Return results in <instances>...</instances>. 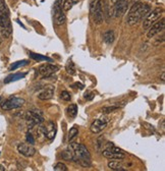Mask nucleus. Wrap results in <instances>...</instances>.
I'll return each instance as SVG.
<instances>
[{
	"mask_svg": "<svg viewBox=\"0 0 165 171\" xmlns=\"http://www.w3.org/2000/svg\"><path fill=\"white\" fill-rule=\"evenodd\" d=\"M151 10L150 5L144 4L142 2H137L132 6L129 9V12L126 17V23L131 26L139 24L141 20L145 19V16L148 15V12Z\"/></svg>",
	"mask_w": 165,
	"mask_h": 171,
	"instance_id": "f257e3e1",
	"label": "nucleus"
},
{
	"mask_svg": "<svg viewBox=\"0 0 165 171\" xmlns=\"http://www.w3.org/2000/svg\"><path fill=\"white\" fill-rule=\"evenodd\" d=\"M71 145L72 146L73 153H75L73 162L79 163L80 165L83 167H90L91 166V155L86 147L82 144H76V143H72Z\"/></svg>",
	"mask_w": 165,
	"mask_h": 171,
	"instance_id": "f03ea898",
	"label": "nucleus"
},
{
	"mask_svg": "<svg viewBox=\"0 0 165 171\" xmlns=\"http://www.w3.org/2000/svg\"><path fill=\"white\" fill-rule=\"evenodd\" d=\"M162 15V9L161 8H155L153 10H150L148 12V15L145 16L143 22V28L145 30H148L152 24L159 19L160 15Z\"/></svg>",
	"mask_w": 165,
	"mask_h": 171,
	"instance_id": "7ed1b4c3",
	"label": "nucleus"
},
{
	"mask_svg": "<svg viewBox=\"0 0 165 171\" xmlns=\"http://www.w3.org/2000/svg\"><path fill=\"white\" fill-rule=\"evenodd\" d=\"M24 102H26V101H24V99H23V98L11 97V98H9V99L5 100L3 103H1V109L6 110V111L16 109V108L24 106Z\"/></svg>",
	"mask_w": 165,
	"mask_h": 171,
	"instance_id": "20e7f679",
	"label": "nucleus"
},
{
	"mask_svg": "<svg viewBox=\"0 0 165 171\" xmlns=\"http://www.w3.org/2000/svg\"><path fill=\"white\" fill-rule=\"evenodd\" d=\"M24 119L29 123V127L32 128L34 125H39L44 121L43 117H42L41 112H37V110H31L27 111L26 115H24Z\"/></svg>",
	"mask_w": 165,
	"mask_h": 171,
	"instance_id": "39448f33",
	"label": "nucleus"
},
{
	"mask_svg": "<svg viewBox=\"0 0 165 171\" xmlns=\"http://www.w3.org/2000/svg\"><path fill=\"white\" fill-rule=\"evenodd\" d=\"M94 23L97 24H100L103 23L104 19V9H103V0H98L96 3V6L92 12Z\"/></svg>",
	"mask_w": 165,
	"mask_h": 171,
	"instance_id": "423d86ee",
	"label": "nucleus"
},
{
	"mask_svg": "<svg viewBox=\"0 0 165 171\" xmlns=\"http://www.w3.org/2000/svg\"><path fill=\"white\" fill-rule=\"evenodd\" d=\"M65 20H66V17L62 11L60 0H58L54 4V24L56 26H62V24H64Z\"/></svg>",
	"mask_w": 165,
	"mask_h": 171,
	"instance_id": "0eeeda50",
	"label": "nucleus"
},
{
	"mask_svg": "<svg viewBox=\"0 0 165 171\" xmlns=\"http://www.w3.org/2000/svg\"><path fill=\"white\" fill-rule=\"evenodd\" d=\"M114 16L121 17L128 8V0H115L114 2Z\"/></svg>",
	"mask_w": 165,
	"mask_h": 171,
	"instance_id": "6e6552de",
	"label": "nucleus"
},
{
	"mask_svg": "<svg viewBox=\"0 0 165 171\" xmlns=\"http://www.w3.org/2000/svg\"><path fill=\"white\" fill-rule=\"evenodd\" d=\"M58 71V67L54 64L51 63H45L42 64L39 67V73L43 76L44 79H48L54 75V73Z\"/></svg>",
	"mask_w": 165,
	"mask_h": 171,
	"instance_id": "1a4fd4ad",
	"label": "nucleus"
},
{
	"mask_svg": "<svg viewBox=\"0 0 165 171\" xmlns=\"http://www.w3.org/2000/svg\"><path fill=\"white\" fill-rule=\"evenodd\" d=\"M17 151L24 157H32L36 154V149L29 143L28 144H20L17 146Z\"/></svg>",
	"mask_w": 165,
	"mask_h": 171,
	"instance_id": "9d476101",
	"label": "nucleus"
},
{
	"mask_svg": "<svg viewBox=\"0 0 165 171\" xmlns=\"http://www.w3.org/2000/svg\"><path fill=\"white\" fill-rule=\"evenodd\" d=\"M107 118H99V119H96L90 126V130L93 132V134H98V132L102 131L105 127L107 126Z\"/></svg>",
	"mask_w": 165,
	"mask_h": 171,
	"instance_id": "9b49d317",
	"label": "nucleus"
},
{
	"mask_svg": "<svg viewBox=\"0 0 165 171\" xmlns=\"http://www.w3.org/2000/svg\"><path fill=\"white\" fill-rule=\"evenodd\" d=\"M164 27H165V22H164V19H162L160 20V22L158 23H154L152 26H151L149 28V31H148V34H147V36H148V38H153L154 36H155L156 34L160 33L161 31L164 30Z\"/></svg>",
	"mask_w": 165,
	"mask_h": 171,
	"instance_id": "f8f14e48",
	"label": "nucleus"
},
{
	"mask_svg": "<svg viewBox=\"0 0 165 171\" xmlns=\"http://www.w3.org/2000/svg\"><path fill=\"white\" fill-rule=\"evenodd\" d=\"M43 127V126H42ZM56 130H57V128H56V124L54 122H48V124L46 126L43 127V131H44V135H45V138L48 139H53L56 135Z\"/></svg>",
	"mask_w": 165,
	"mask_h": 171,
	"instance_id": "ddd939ff",
	"label": "nucleus"
},
{
	"mask_svg": "<svg viewBox=\"0 0 165 171\" xmlns=\"http://www.w3.org/2000/svg\"><path fill=\"white\" fill-rule=\"evenodd\" d=\"M54 95V87L53 86H47L43 91L38 94V98L40 100L46 101V100H50Z\"/></svg>",
	"mask_w": 165,
	"mask_h": 171,
	"instance_id": "4468645a",
	"label": "nucleus"
},
{
	"mask_svg": "<svg viewBox=\"0 0 165 171\" xmlns=\"http://www.w3.org/2000/svg\"><path fill=\"white\" fill-rule=\"evenodd\" d=\"M103 156L107 159L111 160H122L124 159V153H119V152H114V151H109V150H104L102 152Z\"/></svg>",
	"mask_w": 165,
	"mask_h": 171,
	"instance_id": "2eb2a0df",
	"label": "nucleus"
},
{
	"mask_svg": "<svg viewBox=\"0 0 165 171\" xmlns=\"http://www.w3.org/2000/svg\"><path fill=\"white\" fill-rule=\"evenodd\" d=\"M61 157L66 161H72L73 162V157H75V153H73V149H72V146L69 145L67 148H66L64 151L62 152Z\"/></svg>",
	"mask_w": 165,
	"mask_h": 171,
	"instance_id": "dca6fc26",
	"label": "nucleus"
},
{
	"mask_svg": "<svg viewBox=\"0 0 165 171\" xmlns=\"http://www.w3.org/2000/svg\"><path fill=\"white\" fill-rule=\"evenodd\" d=\"M108 167L111 169V170H114V171H124V165L119 162V160H113V161H110L108 163Z\"/></svg>",
	"mask_w": 165,
	"mask_h": 171,
	"instance_id": "f3484780",
	"label": "nucleus"
},
{
	"mask_svg": "<svg viewBox=\"0 0 165 171\" xmlns=\"http://www.w3.org/2000/svg\"><path fill=\"white\" fill-rule=\"evenodd\" d=\"M26 75H27V73H24H24H15V75H10L4 79V83H9L11 82L19 81V79H24Z\"/></svg>",
	"mask_w": 165,
	"mask_h": 171,
	"instance_id": "a211bd4d",
	"label": "nucleus"
},
{
	"mask_svg": "<svg viewBox=\"0 0 165 171\" xmlns=\"http://www.w3.org/2000/svg\"><path fill=\"white\" fill-rule=\"evenodd\" d=\"M29 55L31 58L35 59V60H38V61H48V62H52L51 58H49L47 56H44V55H41V54H37V53H34V52H29Z\"/></svg>",
	"mask_w": 165,
	"mask_h": 171,
	"instance_id": "6ab92c4d",
	"label": "nucleus"
},
{
	"mask_svg": "<svg viewBox=\"0 0 165 171\" xmlns=\"http://www.w3.org/2000/svg\"><path fill=\"white\" fill-rule=\"evenodd\" d=\"M103 38H104V41L106 42L107 44H112L113 43V41H114V38H115L114 32L112 30L107 31V32L104 33Z\"/></svg>",
	"mask_w": 165,
	"mask_h": 171,
	"instance_id": "aec40b11",
	"label": "nucleus"
},
{
	"mask_svg": "<svg viewBox=\"0 0 165 171\" xmlns=\"http://www.w3.org/2000/svg\"><path fill=\"white\" fill-rule=\"evenodd\" d=\"M66 113L69 117H76V114H78V107H76V104H71L67 108H66Z\"/></svg>",
	"mask_w": 165,
	"mask_h": 171,
	"instance_id": "412c9836",
	"label": "nucleus"
},
{
	"mask_svg": "<svg viewBox=\"0 0 165 171\" xmlns=\"http://www.w3.org/2000/svg\"><path fill=\"white\" fill-rule=\"evenodd\" d=\"M29 63H30L29 60H20V61L13 62V63L9 66V71H15L16 68L22 67V66H26V65H28Z\"/></svg>",
	"mask_w": 165,
	"mask_h": 171,
	"instance_id": "4be33fe9",
	"label": "nucleus"
},
{
	"mask_svg": "<svg viewBox=\"0 0 165 171\" xmlns=\"http://www.w3.org/2000/svg\"><path fill=\"white\" fill-rule=\"evenodd\" d=\"M117 109H119V106H118V105L106 106V107H103V108H102V113H104V114H108V113L114 112V111H116Z\"/></svg>",
	"mask_w": 165,
	"mask_h": 171,
	"instance_id": "5701e85b",
	"label": "nucleus"
},
{
	"mask_svg": "<svg viewBox=\"0 0 165 171\" xmlns=\"http://www.w3.org/2000/svg\"><path fill=\"white\" fill-rule=\"evenodd\" d=\"M66 71L69 73V75H73L76 73V67H75V64L72 60H69L67 63H66Z\"/></svg>",
	"mask_w": 165,
	"mask_h": 171,
	"instance_id": "b1692460",
	"label": "nucleus"
},
{
	"mask_svg": "<svg viewBox=\"0 0 165 171\" xmlns=\"http://www.w3.org/2000/svg\"><path fill=\"white\" fill-rule=\"evenodd\" d=\"M78 135H79V130H78V127H76V126L72 127L71 130H69V132H68V139H69V141H72V139H75Z\"/></svg>",
	"mask_w": 165,
	"mask_h": 171,
	"instance_id": "393cba45",
	"label": "nucleus"
},
{
	"mask_svg": "<svg viewBox=\"0 0 165 171\" xmlns=\"http://www.w3.org/2000/svg\"><path fill=\"white\" fill-rule=\"evenodd\" d=\"M73 3L72 0H64V2H63V4L61 5V7L63 8V10H65V11H68V10H71L72 7Z\"/></svg>",
	"mask_w": 165,
	"mask_h": 171,
	"instance_id": "a878e982",
	"label": "nucleus"
},
{
	"mask_svg": "<svg viewBox=\"0 0 165 171\" xmlns=\"http://www.w3.org/2000/svg\"><path fill=\"white\" fill-rule=\"evenodd\" d=\"M54 170L55 171H66V170H67V167H66L65 164L59 162V163H57L54 166Z\"/></svg>",
	"mask_w": 165,
	"mask_h": 171,
	"instance_id": "bb28decb",
	"label": "nucleus"
},
{
	"mask_svg": "<svg viewBox=\"0 0 165 171\" xmlns=\"http://www.w3.org/2000/svg\"><path fill=\"white\" fill-rule=\"evenodd\" d=\"M60 97H61V99L64 100V101H71V99H72L71 94H69L67 91H62Z\"/></svg>",
	"mask_w": 165,
	"mask_h": 171,
	"instance_id": "cd10ccee",
	"label": "nucleus"
},
{
	"mask_svg": "<svg viewBox=\"0 0 165 171\" xmlns=\"http://www.w3.org/2000/svg\"><path fill=\"white\" fill-rule=\"evenodd\" d=\"M26 139H27V142L29 143V144H31V145H34L35 144V139L33 137V135L30 134V132H28V134H27Z\"/></svg>",
	"mask_w": 165,
	"mask_h": 171,
	"instance_id": "c85d7f7f",
	"label": "nucleus"
},
{
	"mask_svg": "<svg viewBox=\"0 0 165 171\" xmlns=\"http://www.w3.org/2000/svg\"><path fill=\"white\" fill-rule=\"evenodd\" d=\"M95 97V94L94 93H90V94H85V98H86V99L87 100H92L93 99V98Z\"/></svg>",
	"mask_w": 165,
	"mask_h": 171,
	"instance_id": "c756f323",
	"label": "nucleus"
},
{
	"mask_svg": "<svg viewBox=\"0 0 165 171\" xmlns=\"http://www.w3.org/2000/svg\"><path fill=\"white\" fill-rule=\"evenodd\" d=\"M73 86H76V88H79V89H84V85H82V83H76Z\"/></svg>",
	"mask_w": 165,
	"mask_h": 171,
	"instance_id": "7c9ffc66",
	"label": "nucleus"
},
{
	"mask_svg": "<svg viewBox=\"0 0 165 171\" xmlns=\"http://www.w3.org/2000/svg\"><path fill=\"white\" fill-rule=\"evenodd\" d=\"M4 170H5L4 167H3L2 165H0V171H4Z\"/></svg>",
	"mask_w": 165,
	"mask_h": 171,
	"instance_id": "2f4dec72",
	"label": "nucleus"
},
{
	"mask_svg": "<svg viewBox=\"0 0 165 171\" xmlns=\"http://www.w3.org/2000/svg\"><path fill=\"white\" fill-rule=\"evenodd\" d=\"M161 79H162V82H164V72H162V75H161Z\"/></svg>",
	"mask_w": 165,
	"mask_h": 171,
	"instance_id": "473e14b6",
	"label": "nucleus"
},
{
	"mask_svg": "<svg viewBox=\"0 0 165 171\" xmlns=\"http://www.w3.org/2000/svg\"><path fill=\"white\" fill-rule=\"evenodd\" d=\"M72 1L73 4H76V3H78V2L80 1V0H72Z\"/></svg>",
	"mask_w": 165,
	"mask_h": 171,
	"instance_id": "72a5a7b5",
	"label": "nucleus"
},
{
	"mask_svg": "<svg viewBox=\"0 0 165 171\" xmlns=\"http://www.w3.org/2000/svg\"><path fill=\"white\" fill-rule=\"evenodd\" d=\"M0 44H1V38H0Z\"/></svg>",
	"mask_w": 165,
	"mask_h": 171,
	"instance_id": "f704fd0d",
	"label": "nucleus"
},
{
	"mask_svg": "<svg viewBox=\"0 0 165 171\" xmlns=\"http://www.w3.org/2000/svg\"><path fill=\"white\" fill-rule=\"evenodd\" d=\"M0 101H1V97H0Z\"/></svg>",
	"mask_w": 165,
	"mask_h": 171,
	"instance_id": "c9c22d12",
	"label": "nucleus"
}]
</instances>
